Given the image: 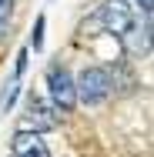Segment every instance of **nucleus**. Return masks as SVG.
Listing matches in <instances>:
<instances>
[{
	"label": "nucleus",
	"mask_w": 154,
	"mask_h": 157,
	"mask_svg": "<svg viewBox=\"0 0 154 157\" xmlns=\"http://www.w3.org/2000/svg\"><path fill=\"white\" fill-rule=\"evenodd\" d=\"M27 54H30L27 47H24V50L17 54V77H20V74H24V67H27Z\"/></svg>",
	"instance_id": "1a4fd4ad"
},
{
	"label": "nucleus",
	"mask_w": 154,
	"mask_h": 157,
	"mask_svg": "<svg viewBox=\"0 0 154 157\" xmlns=\"http://www.w3.org/2000/svg\"><path fill=\"white\" fill-rule=\"evenodd\" d=\"M47 94H50V107L70 114L77 107V94H74V77L64 63H50L47 67Z\"/></svg>",
	"instance_id": "f03ea898"
},
{
	"label": "nucleus",
	"mask_w": 154,
	"mask_h": 157,
	"mask_svg": "<svg viewBox=\"0 0 154 157\" xmlns=\"http://www.w3.org/2000/svg\"><path fill=\"white\" fill-rule=\"evenodd\" d=\"M148 33H151V24H144V30L131 27V30L124 33V44H127V50H131V54H148Z\"/></svg>",
	"instance_id": "423d86ee"
},
{
	"label": "nucleus",
	"mask_w": 154,
	"mask_h": 157,
	"mask_svg": "<svg viewBox=\"0 0 154 157\" xmlns=\"http://www.w3.org/2000/svg\"><path fill=\"white\" fill-rule=\"evenodd\" d=\"M44 27H47V17L40 13V17L34 20V33H30V47H27V50H44Z\"/></svg>",
	"instance_id": "0eeeda50"
},
{
	"label": "nucleus",
	"mask_w": 154,
	"mask_h": 157,
	"mask_svg": "<svg viewBox=\"0 0 154 157\" xmlns=\"http://www.w3.org/2000/svg\"><path fill=\"white\" fill-rule=\"evenodd\" d=\"M3 33H7V27H3V24H0V40H3Z\"/></svg>",
	"instance_id": "9b49d317"
},
{
	"label": "nucleus",
	"mask_w": 154,
	"mask_h": 157,
	"mask_svg": "<svg viewBox=\"0 0 154 157\" xmlns=\"http://www.w3.org/2000/svg\"><path fill=\"white\" fill-rule=\"evenodd\" d=\"M54 127H57L54 107H50L44 97L30 94V97H27V114H24V130H34V134H40V130H54Z\"/></svg>",
	"instance_id": "20e7f679"
},
{
	"label": "nucleus",
	"mask_w": 154,
	"mask_h": 157,
	"mask_svg": "<svg viewBox=\"0 0 154 157\" xmlns=\"http://www.w3.org/2000/svg\"><path fill=\"white\" fill-rule=\"evenodd\" d=\"M137 3H141V10H144V13L151 17V7H154V0H137Z\"/></svg>",
	"instance_id": "9d476101"
},
{
	"label": "nucleus",
	"mask_w": 154,
	"mask_h": 157,
	"mask_svg": "<svg viewBox=\"0 0 154 157\" xmlns=\"http://www.w3.org/2000/svg\"><path fill=\"white\" fill-rule=\"evenodd\" d=\"M111 70L107 67H84L81 74H77V80H74V94L81 104H87V107H97V104H104L107 97H111Z\"/></svg>",
	"instance_id": "f257e3e1"
},
{
	"label": "nucleus",
	"mask_w": 154,
	"mask_h": 157,
	"mask_svg": "<svg viewBox=\"0 0 154 157\" xmlns=\"http://www.w3.org/2000/svg\"><path fill=\"white\" fill-rule=\"evenodd\" d=\"M10 154L14 157H50L47 144L40 140V134L34 130H17L14 140H10Z\"/></svg>",
	"instance_id": "39448f33"
},
{
	"label": "nucleus",
	"mask_w": 154,
	"mask_h": 157,
	"mask_svg": "<svg viewBox=\"0 0 154 157\" xmlns=\"http://www.w3.org/2000/svg\"><path fill=\"white\" fill-rule=\"evenodd\" d=\"M97 20H101V27L107 33L124 37V33L137 24V13H134V7H131L127 0H104L101 10H97Z\"/></svg>",
	"instance_id": "7ed1b4c3"
},
{
	"label": "nucleus",
	"mask_w": 154,
	"mask_h": 157,
	"mask_svg": "<svg viewBox=\"0 0 154 157\" xmlns=\"http://www.w3.org/2000/svg\"><path fill=\"white\" fill-rule=\"evenodd\" d=\"M10 10H14V0H0V24H7Z\"/></svg>",
	"instance_id": "6e6552de"
}]
</instances>
